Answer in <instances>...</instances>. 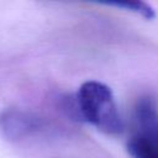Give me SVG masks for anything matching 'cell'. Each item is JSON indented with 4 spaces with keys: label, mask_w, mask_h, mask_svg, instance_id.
<instances>
[{
    "label": "cell",
    "mask_w": 158,
    "mask_h": 158,
    "mask_svg": "<svg viewBox=\"0 0 158 158\" xmlns=\"http://www.w3.org/2000/svg\"><path fill=\"white\" fill-rule=\"evenodd\" d=\"M136 132L158 139V106L149 96L138 100L135 107Z\"/></svg>",
    "instance_id": "3"
},
{
    "label": "cell",
    "mask_w": 158,
    "mask_h": 158,
    "mask_svg": "<svg viewBox=\"0 0 158 158\" xmlns=\"http://www.w3.org/2000/svg\"><path fill=\"white\" fill-rule=\"evenodd\" d=\"M80 118L101 132L118 135L125 123L111 89L100 81L89 80L81 84L75 95Z\"/></svg>",
    "instance_id": "1"
},
{
    "label": "cell",
    "mask_w": 158,
    "mask_h": 158,
    "mask_svg": "<svg viewBox=\"0 0 158 158\" xmlns=\"http://www.w3.org/2000/svg\"><path fill=\"white\" fill-rule=\"evenodd\" d=\"M58 128L47 117L19 107H7L0 112V133L11 142L56 133Z\"/></svg>",
    "instance_id": "2"
},
{
    "label": "cell",
    "mask_w": 158,
    "mask_h": 158,
    "mask_svg": "<svg viewBox=\"0 0 158 158\" xmlns=\"http://www.w3.org/2000/svg\"><path fill=\"white\" fill-rule=\"evenodd\" d=\"M112 7H118L122 10H127L135 14H138L139 16L147 19V20H153L156 19V11L154 9L148 5L147 2L143 1H132V2H111V4H105Z\"/></svg>",
    "instance_id": "5"
},
{
    "label": "cell",
    "mask_w": 158,
    "mask_h": 158,
    "mask_svg": "<svg viewBox=\"0 0 158 158\" xmlns=\"http://www.w3.org/2000/svg\"><path fill=\"white\" fill-rule=\"evenodd\" d=\"M127 152L132 158H158V139L136 132L127 141Z\"/></svg>",
    "instance_id": "4"
}]
</instances>
